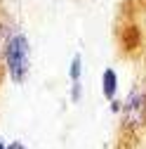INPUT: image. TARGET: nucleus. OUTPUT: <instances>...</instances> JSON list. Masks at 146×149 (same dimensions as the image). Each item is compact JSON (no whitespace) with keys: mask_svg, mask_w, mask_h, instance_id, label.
Segmentation results:
<instances>
[{"mask_svg":"<svg viewBox=\"0 0 146 149\" xmlns=\"http://www.w3.org/2000/svg\"><path fill=\"white\" fill-rule=\"evenodd\" d=\"M3 66L7 71V76L12 83H24L28 78L31 71V43L21 31H12L10 40L5 45V54H3Z\"/></svg>","mask_w":146,"mask_h":149,"instance_id":"f257e3e1","label":"nucleus"},{"mask_svg":"<svg viewBox=\"0 0 146 149\" xmlns=\"http://www.w3.org/2000/svg\"><path fill=\"white\" fill-rule=\"evenodd\" d=\"M5 149H26V144L21 140H12V142H5Z\"/></svg>","mask_w":146,"mask_h":149,"instance_id":"0eeeda50","label":"nucleus"},{"mask_svg":"<svg viewBox=\"0 0 146 149\" xmlns=\"http://www.w3.org/2000/svg\"><path fill=\"white\" fill-rule=\"evenodd\" d=\"M101 92L108 102L116 100V92H118V73L113 69H104L101 73Z\"/></svg>","mask_w":146,"mask_h":149,"instance_id":"7ed1b4c3","label":"nucleus"},{"mask_svg":"<svg viewBox=\"0 0 146 149\" xmlns=\"http://www.w3.org/2000/svg\"><path fill=\"white\" fill-rule=\"evenodd\" d=\"M120 125L127 133H139L146 128V90L132 88L127 97L120 102Z\"/></svg>","mask_w":146,"mask_h":149,"instance_id":"f03ea898","label":"nucleus"},{"mask_svg":"<svg viewBox=\"0 0 146 149\" xmlns=\"http://www.w3.org/2000/svg\"><path fill=\"white\" fill-rule=\"evenodd\" d=\"M10 36H12V29L5 22H0V69H3V54H5V45L10 40Z\"/></svg>","mask_w":146,"mask_h":149,"instance_id":"39448f33","label":"nucleus"},{"mask_svg":"<svg viewBox=\"0 0 146 149\" xmlns=\"http://www.w3.org/2000/svg\"><path fill=\"white\" fill-rule=\"evenodd\" d=\"M0 149H5V140L3 137H0Z\"/></svg>","mask_w":146,"mask_h":149,"instance_id":"6e6552de","label":"nucleus"},{"mask_svg":"<svg viewBox=\"0 0 146 149\" xmlns=\"http://www.w3.org/2000/svg\"><path fill=\"white\" fill-rule=\"evenodd\" d=\"M80 76H83V57L76 54L71 59V66H68V78H71V85L73 83H80Z\"/></svg>","mask_w":146,"mask_h":149,"instance_id":"20e7f679","label":"nucleus"},{"mask_svg":"<svg viewBox=\"0 0 146 149\" xmlns=\"http://www.w3.org/2000/svg\"><path fill=\"white\" fill-rule=\"evenodd\" d=\"M80 90H83L80 83H73V85H71V100H73V102H78V100H80Z\"/></svg>","mask_w":146,"mask_h":149,"instance_id":"423d86ee","label":"nucleus"}]
</instances>
